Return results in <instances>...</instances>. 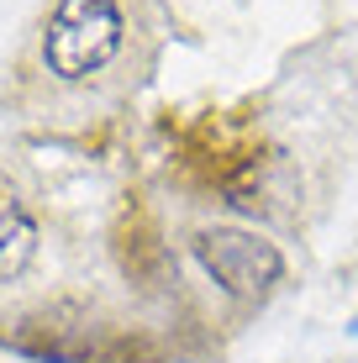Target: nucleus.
<instances>
[{"label": "nucleus", "mask_w": 358, "mask_h": 363, "mask_svg": "<svg viewBox=\"0 0 358 363\" xmlns=\"http://www.w3.org/2000/svg\"><path fill=\"white\" fill-rule=\"evenodd\" d=\"M195 258L206 264V274L221 284L227 295H264L285 279V253L274 242L237 227H211L195 237Z\"/></svg>", "instance_id": "2"}, {"label": "nucleus", "mask_w": 358, "mask_h": 363, "mask_svg": "<svg viewBox=\"0 0 358 363\" xmlns=\"http://www.w3.org/2000/svg\"><path fill=\"white\" fill-rule=\"evenodd\" d=\"M127 6L121 0H53L43 21V69L58 84H95L127 53Z\"/></svg>", "instance_id": "1"}, {"label": "nucleus", "mask_w": 358, "mask_h": 363, "mask_svg": "<svg viewBox=\"0 0 358 363\" xmlns=\"http://www.w3.org/2000/svg\"><path fill=\"white\" fill-rule=\"evenodd\" d=\"M37 237H43V227H37V211H32L27 190L0 169V284H16L32 269Z\"/></svg>", "instance_id": "3"}]
</instances>
